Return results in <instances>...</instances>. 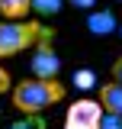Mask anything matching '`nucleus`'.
<instances>
[{
  "instance_id": "nucleus-1",
  "label": "nucleus",
  "mask_w": 122,
  "mask_h": 129,
  "mask_svg": "<svg viewBox=\"0 0 122 129\" xmlns=\"http://www.w3.org/2000/svg\"><path fill=\"white\" fill-rule=\"evenodd\" d=\"M68 87L58 78H26L13 87V107L23 116H39L42 110L61 103Z\"/></svg>"
},
{
  "instance_id": "nucleus-2",
  "label": "nucleus",
  "mask_w": 122,
  "mask_h": 129,
  "mask_svg": "<svg viewBox=\"0 0 122 129\" xmlns=\"http://www.w3.org/2000/svg\"><path fill=\"white\" fill-rule=\"evenodd\" d=\"M55 32L39 19H0V58H13L26 48L51 42Z\"/></svg>"
},
{
  "instance_id": "nucleus-3",
  "label": "nucleus",
  "mask_w": 122,
  "mask_h": 129,
  "mask_svg": "<svg viewBox=\"0 0 122 129\" xmlns=\"http://www.w3.org/2000/svg\"><path fill=\"white\" fill-rule=\"evenodd\" d=\"M103 116H106V110L100 100L80 97L64 113V129H103Z\"/></svg>"
},
{
  "instance_id": "nucleus-4",
  "label": "nucleus",
  "mask_w": 122,
  "mask_h": 129,
  "mask_svg": "<svg viewBox=\"0 0 122 129\" xmlns=\"http://www.w3.org/2000/svg\"><path fill=\"white\" fill-rule=\"evenodd\" d=\"M29 68H32V78H58L61 74V58H58V52L51 48V42L35 45Z\"/></svg>"
},
{
  "instance_id": "nucleus-5",
  "label": "nucleus",
  "mask_w": 122,
  "mask_h": 129,
  "mask_svg": "<svg viewBox=\"0 0 122 129\" xmlns=\"http://www.w3.org/2000/svg\"><path fill=\"white\" fill-rule=\"evenodd\" d=\"M87 32L90 36H112V32H119V19L112 10H90L87 16Z\"/></svg>"
},
{
  "instance_id": "nucleus-6",
  "label": "nucleus",
  "mask_w": 122,
  "mask_h": 129,
  "mask_svg": "<svg viewBox=\"0 0 122 129\" xmlns=\"http://www.w3.org/2000/svg\"><path fill=\"white\" fill-rule=\"evenodd\" d=\"M100 103H103V110L112 113V116H119L122 119V84L116 81H106V84H100V97H96Z\"/></svg>"
},
{
  "instance_id": "nucleus-7",
  "label": "nucleus",
  "mask_w": 122,
  "mask_h": 129,
  "mask_svg": "<svg viewBox=\"0 0 122 129\" xmlns=\"http://www.w3.org/2000/svg\"><path fill=\"white\" fill-rule=\"evenodd\" d=\"M32 13V0H0V19H26Z\"/></svg>"
},
{
  "instance_id": "nucleus-8",
  "label": "nucleus",
  "mask_w": 122,
  "mask_h": 129,
  "mask_svg": "<svg viewBox=\"0 0 122 129\" xmlns=\"http://www.w3.org/2000/svg\"><path fill=\"white\" fill-rule=\"evenodd\" d=\"M61 7H64V0H32V13L39 16V19H45V16H58Z\"/></svg>"
},
{
  "instance_id": "nucleus-9",
  "label": "nucleus",
  "mask_w": 122,
  "mask_h": 129,
  "mask_svg": "<svg viewBox=\"0 0 122 129\" xmlns=\"http://www.w3.org/2000/svg\"><path fill=\"white\" fill-rule=\"evenodd\" d=\"M74 87L77 90H93L96 87V71L93 68H77L74 71Z\"/></svg>"
},
{
  "instance_id": "nucleus-10",
  "label": "nucleus",
  "mask_w": 122,
  "mask_h": 129,
  "mask_svg": "<svg viewBox=\"0 0 122 129\" xmlns=\"http://www.w3.org/2000/svg\"><path fill=\"white\" fill-rule=\"evenodd\" d=\"M7 129H42V119L39 116H23V119H13Z\"/></svg>"
},
{
  "instance_id": "nucleus-11",
  "label": "nucleus",
  "mask_w": 122,
  "mask_h": 129,
  "mask_svg": "<svg viewBox=\"0 0 122 129\" xmlns=\"http://www.w3.org/2000/svg\"><path fill=\"white\" fill-rule=\"evenodd\" d=\"M16 84H13V78H10V71L0 64V94H7V90H13Z\"/></svg>"
},
{
  "instance_id": "nucleus-12",
  "label": "nucleus",
  "mask_w": 122,
  "mask_h": 129,
  "mask_svg": "<svg viewBox=\"0 0 122 129\" xmlns=\"http://www.w3.org/2000/svg\"><path fill=\"white\" fill-rule=\"evenodd\" d=\"M103 129H122V119L112 116V113H106V116H103Z\"/></svg>"
},
{
  "instance_id": "nucleus-13",
  "label": "nucleus",
  "mask_w": 122,
  "mask_h": 129,
  "mask_svg": "<svg viewBox=\"0 0 122 129\" xmlns=\"http://www.w3.org/2000/svg\"><path fill=\"white\" fill-rule=\"evenodd\" d=\"M109 74H112V81H116V84H122V55L116 58V61H112V68H109Z\"/></svg>"
},
{
  "instance_id": "nucleus-14",
  "label": "nucleus",
  "mask_w": 122,
  "mask_h": 129,
  "mask_svg": "<svg viewBox=\"0 0 122 129\" xmlns=\"http://www.w3.org/2000/svg\"><path fill=\"white\" fill-rule=\"evenodd\" d=\"M68 3H71L74 10H93V7H96V0H68Z\"/></svg>"
},
{
  "instance_id": "nucleus-15",
  "label": "nucleus",
  "mask_w": 122,
  "mask_h": 129,
  "mask_svg": "<svg viewBox=\"0 0 122 129\" xmlns=\"http://www.w3.org/2000/svg\"><path fill=\"white\" fill-rule=\"evenodd\" d=\"M119 36H122V23H119Z\"/></svg>"
},
{
  "instance_id": "nucleus-16",
  "label": "nucleus",
  "mask_w": 122,
  "mask_h": 129,
  "mask_svg": "<svg viewBox=\"0 0 122 129\" xmlns=\"http://www.w3.org/2000/svg\"><path fill=\"white\" fill-rule=\"evenodd\" d=\"M116 3H122V0H116Z\"/></svg>"
}]
</instances>
